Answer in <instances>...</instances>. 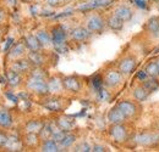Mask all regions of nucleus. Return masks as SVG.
Listing matches in <instances>:
<instances>
[{
	"instance_id": "1",
	"label": "nucleus",
	"mask_w": 159,
	"mask_h": 152,
	"mask_svg": "<svg viewBox=\"0 0 159 152\" xmlns=\"http://www.w3.org/2000/svg\"><path fill=\"white\" fill-rule=\"evenodd\" d=\"M120 110L122 111V113L126 116L127 119H135L137 118L141 113V105L139 101H132V100H121L116 105Z\"/></svg>"
},
{
	"instance_id": "2",
	"label": "nucleus",
	"mask_w": 159,
	"mask_h": 152,
	"mask_svg": "<svg viewBox=\"0 0 159 152\" xmlns=\"http://www.w3.org/2000/svg\"><path fill=\"white\" fill-rule=\"evenodd\" d=\"M27 88L38 95H47L49 93L48 79H43V78L30 76L28 80H27Z\"/></svg>"
},
{
	"instance_id": "3",
	"label": "nucleus",
	"mask_w": 159,
	"mask_h": 152,
	"mask_svg": "<svg viewBox=\"0 0 159 152\" xmlns=\"http://www.w3.org/2000/svg\"><path fill=\"white\" fill-rule=\"evenodd\" d=\"M137 67V58L135 55H125L118 63V70L124 74V76H130L135 72Z\"/></svg>"
},
{
	"instance_id": "4",
	"label": "nucleus",
	"mask_w": 159,
	"mask_h": 152,
	"mask_svg": "<svg viewBox=\"0 0 159 152\" xmlns=\"http://www.w3.org/2000/svg\"><path fill=\"white\" fill-rule=\"evenodd\" d=\"M109 134L110 136L113 137V140L115 142H119V144H124L129 140L130 137V134H129V129L125 125V123H121V124H111L110 129H109Z\"/></svg>"
},
{
	"instance_id": "5",
	"label": "nucleus",
	"mask_w": 159,
	"mask_h": 152,
	"mask_svg": "<svg viewBox=\"0 0 159 152\" xmlns=\"http://www.w3.org/2000/svg\"><path fill=\"white\" fill-rule=\"evenodd\" d=\"M134 142L139 146H154L159 142V135L152 133H139L134 136Z\"/></svg>"
},
{
	"instance_id": "6",
	"label": "nucleus",
	"mask_w": 159,
	"mask_h": 152,
	"mask_svg": "<svg viewBox=\"0 0 159 152\" xmlns=\"http://www.w3.org/2000/svg\"><path fill=\"white\" fill-rule=\"evenodd\" d=\"M122 76L124 74L120 72L119 70H110L105 73L103 83L109 88H115V87H118L122 83Z\"/></svg>"
},
{
	"instance_id": "7",
	"label": "nucleus",
	"mask_w": 159,
	"mask_h": 152,
	"mask_svg": "<svg viewBox=\"0 0 159 152\" xmlns=\"http://www.w3.org/2000/svg\"><path fill=\"white\" fill-rule=\"evenodd\" d=\"M52 44L57 49H62L66 41V32L61 26H57L52 29Z\"/></svg>"
},
{
	"instance_id": "8",
	"label": "nucleus",
	"mask_w": 159,
	"mask_h": 152,
	"mask_svg": "<svg viewBox=\"0 0 159 152\" xmlns=\"http://www.w3.org/2000/svg\"><path fill=\"white\" fill-rule=\"evenodd\" d=\"M105 26H107L105 21L102 19L99 15H92L86 21V27L92 33H100Z\"/></svg>"
},
{
	"instance_id": "9",
	"label": "nucleus",
	"mask_w": 159,
	"mask_h": 152,
	"mask_svg": "<svg viewBox=\"0 0 159 152\" xmlns=\"http://www.w3.org/2000/svg\"><path fill=\"white\" fill-rule=\"evenodd\" d=\"M144 32L154 39L159 38V16H153L148 19L143 26Z\"/></svg>"
},
{
	"instance_id": "10",
	"label": "nucleus",
	"mask_w": 159,
	"mask_h": 152,
	"mask_svg": "<svg viewBox=\"0 0 159 152\" xmlns=\"http://www.w3.org/2000/svg\"><path fill=\"white\" fill-rule=\"evenodd\" d=\"M62 87L65 90L71 93H79L81 90V82L76 76H67L64 79H61Z\"/></svg>"
},
{
	"instance_id": "11",
	"label": "nucleus",
	"mask_w": 159,
	"mask_h": 152,
	"mask_svg": "<svg viewBox=\"0 0 159 152\" xmlns=\"http://www.w3.org/2000/svg\"><path fill=\"white\" fill-rule=\"evenodd\" d=\"M108 120L111 124H121V123H126L129 119L126 118V116L122 113V111L120 110L118 106L113 107L109 112H108Z\"/></svg>"
},
{
	"instance_id": "12",
	"label": "nucleus",
	"mask_w": 159,
	"mask_h": 152,
	"mask_svg": "<svg viewBox=\"0 0 159 152\" xmlns=\"http://www.w3.org/2000/svg\"><path fill=\"white\" fill-rule=\"evenodd\" d=\"M151 90L142 83V84H139V85H136L134 89H132V96H134V99L136 100V101H139V102H143V101H146L149 95H151Z\"/></svg>"
},
{
	"instance_id": "13",
	"label": "nucleus",
	"mask_w": 159,
	"mask_h": 152,
	"mask_svg": "<svg viewBox=\"0 0 159 152\" xmlns=\"http://www.w3.org/2000/svg\"><path fill=\"white\" fill-rule=\"evenodd\" d=\"M114 15H116L120 19H122L124 22H129L134 17V11L131 7H129L127 5H119L115 10H114Z\"/></svg>"
},
{
	"instance_id": "14",
	"label": "nucleus",
	"mask_w": 159,
	"mask_h": 152,
	"mask_svg": "<svg viewBox=\"0 0 159 152\" xmlns=\"http://www.w3.org/2000/svg\"><path fill=\"white\" fill-rule=\"evenodd\" d=\"M91 31L86 27H76L71 31V38L76 41H86L87 39L91 37Z\"/></svg>"
},
{
	"instance_id": "15",
	"label": "nucleus",
	"mask_w": 159,
	"mask_h": 152,
	"mask_svg": "<svg viewBox=\"0 0 159 152\" xmlns=\"http://www.w3.org/2000/svg\"><path fill=\"white\" fill-rule=\"evenodd\" d=\"M115 0H94L89 4H86L83 6L80 7L81 11H88V10H93V9H102V7H108L110 6Z\"/></svg>"
},
{
	"instance_id": "16",
	"label": "nucleus",
	"mask_w": 159,
	"mask_h": 152,
	"mask_svg": "<svg viewBox=\"0 0 159 152\" xmlns=\"http://www.w3.org/2000/svg\"><path fill=\"white\" fill-rule=\"evenodd\" d=\"M32 65H31V62L28 61V58L27 60H19V61H15L12 65H11V70H14V71H16L17 73H25V72H28V71H31L32 70Z\"/></svg>"
},
{
	"instance_id": "17",
	"label": "nucleus",
	"mask_w": 159,
	"mask_h": 152,
	"mask_svg": "<svg viewBox=\"0 0 159 152\" xmlns=\"http://www.w3.org/2000/svg\"><path fill=\"white\" fill-rule=\"evenodd\" d=\"M57 125L59 127L61 130L64 132H70L74 127H75V120H72L70 117L67 116H62L59 117L58 120H57Z\"/></svg>"
},
{
	"instance_id": "18",
	"label": "nucleus",
	"mask_w": 159,
	"mask_h": 152,
	"mask_svg": "<svg viewBox=\"0 0 159 152\" xmlns=\"http://www.w3.org/2000/svg\"><path fill=\"white\" fill-rule=\"evenodd\" d=\"M144 72L147 73V76L149 78H156L158 79L159 78V67H158V63L154 60H151L149 62H147L146 67H144Z\"/></svg>"
},
{
	"instance_id": "19",
	"label": "nucleus",
	"mask_w": 159,
	"mask_h": 152,
	"mask_svg": "<svg viewBox=\"0 0 159 152\" xmlns=\"http://www.w3.org/2000/svg\"><path fill=\"white\" fill-rule=\"evenodd\" d=\"M25 44H26L27 49H30L31 51H38V50H40L43 48V45L40 44V41L37 38V36H33V34L27 36L25 38Z\"/></svg>"
},
{
	"instance_id": "20",
	"label": "nucleus",
	"mask_w": 159,
	"mask_h": 152,
	"mask_svg": "<svg viewBox=\"0 0 159 152\" xmlns=\"http://www.w3.org/2000/svg\"><path fill=\"white\" fill-rule=\"evenodd\" d=\"M105 23H107V26L110 28V29H113V31H121L122 29V27H124V21L122 19H120L116 15H110L107 21H105Z\"/></svg>"
},
{
	"instance_id": "21",
	"label": "nucleus",
	"mask_w": 159,
	"mask_h": 152,
	"mask_svg": "<svg viewBox=\"0 0 159 152\" xmlns=\"http://www.w3.org/2000/svg\"><path fill=\"white\" fill-rule=\"evenodd\" d=\"M27 58H28V61L31 62V65L33 67H42L44 65V56H43L42 53H39V50L38 51H31V53H28Z\"/></svg>"
},
{
	"instance_id": "22",
	"label": "nucleus",
	"mask_w": 159,
	"mask_h": 152,
	"mask_svg": "<svg viewBox=\"0 0 159 152\" xmlns=\"http://www.w3.org/2000/svg\"><path fill=\"white\" fill-rule=\"evenodd\" d=\"M42 151L44 152H57L60 151V145L54 140V139H47V140H43V144H42Z\"/></svg>"
},
{
	"instance_id": "23",
	"label": "nucleus",
	"mask_w": 159,
	"mask_h": 152,
	"mask_svg": "<svg viewBox=\"0 0 159 152\" xmlns=\"http://www.w3.org/2000/svg\"><path fill=\"white\" fill-rule=\"evenodd\" d=\"M26 44L25 43H17V44H14L12 48L10 49V57L12 58H17V57L22 56L26 51Z\"/></svg>"
},
{
	"instance_id": "24",
	"label": "nucleus",
	"mask_w": 159,
	"mask_h": 152,
	"mask_svg": "<svg viewBox=\"0 0 159 152\" xmlns=\"http://www.w3.org/2000/svg\"><path fill=\"white\" fill-rule=\"evenodd\" d=\"M44 123H42L40 120H37V119H32L30 120L27 124H26V132L27 133H39L40 129L43 128Z\"/></svg>"
},
{
	"instance_id": "25",
	"label": "nucleus",
	"mask_w": 159,
	"mask_h": 152,
	"mask_svg": "<svg viewBox=\"0 0 159 152\" xmlns=\"http://www.w3.org/2000/svg\"><path fill=\"white\" fill-rule=\"evenodd\" d=\"M6 80L9 82V84H10L11 87H17V85H20V83H21L20 73H17V72L14 71V70H10V71L6 73Z\"/></svg>"
},
{
	"instance_id": "26",
	"label": "nucleus",
	"mask_w": 159,
	"mask_h": 152,
	"mask_svg": "<svg viewBox=\"0 0 159 152\" xmlns=\"http://www.w3.org/2000/svg\"><path fill=\"white\" fill-rule=\"evenodd\" d=\"M48 87H49V93H58L64 88L62 87V82L59 80L58 78L48 79Z\"/></svg>"
},
{
	"instance_id": "27",
	"label": "nucleus",
	"mask_w": 159,
	"mask_h": 152,
	"mask_svg": "<svg viewBox=\"0 0 159 152\" xmlns=\"http://www.w3.org/2000/svg\"><path fill=\"white\" fill-rule=\"evenodd\" d=\"M75 140H76V136H75L74 134H70L69 132H66L65 135H64V137L61 139V141L59 142L60 147H62V149L70 147V146L75 142Z\"/></svg>"
},
{
	"instance_id": "28",
	"label": "nucleus",
	"mask_w": 159,
	"mask_h": 152,
	"mask_svg": "<svg viewBox=\"0 0 159 152\" xmlns=\"http://www.w3.org/2000/svg\"><path fill=\"white\" fill-rule=\"evenodd\" d=\"M36 36H37L38 40L40 41V44L43 45V48L44 46H48L52 43V36L47 31H39V32H37Z\"/></svg>"
},
{
	"instance_id": "29",
	"label": "nucleus",
	"mask_w": 159,
	"mask_h": 152,
	"mask_svg": "<svg viewBox=\"0 0 159 152\" xmlns=\"http://www.w3.org/2000/svg\"><path fill=\"white\" fill-rule=\"evenodd\" d=\"M12 124V118L9 112L6 111H0V125L4 128H9Z\"/></svg>"
},
{
	"instance_id": "30",
	"label": "nucleus",
	"mask_w": 159,
	"mask_h": 152,
	"mask_svg": "<svg viewBox=\"0 0 159 152\" xmlns=\"http://www.w3.org/2000/svg\"><path fill=\"white\" fill-rule=\"evenodd\" d=\"M40 139L43 140H47V139H50L53 136V127L50 124H44L43 128L40 129V132L38 133Z\"/></svg>"
},
{
	"instance_id": "31",
	"label": "nucleus",
	"mask_w": 159,
	"mask_h": 152,
	"mask_svg": "<svg viewBox=\"0 0 159 152\" xmlns=\"http://www.w3.org/2000/svg\"><path fill=\"white\" fill-rule=\"evenodd\" d=\"M44 106H45L48 110L53 111V112H57V111H59L60 108H61V105H60L59 100H57V99H50V100H48V101L44 103Z\"/></svg>"
},
{
	"instance_id": "32",
	"label": "nucleus",
	"mask_w": 159,
	"mask_h": 152,
	"mask_svg": "<svg viewBox=\"0 0 159 152\" xmlns=\"http://www.w3.org/2000/svg\"><path fill=\"white\" fill-rule=\"evenodd\" d=\"M39 139V135L37 133H27V135H26V144L28 146H34V145L38 144Z\"/></svg>"
},
{
	"instance_id": "33",
	"label": "nucleus",
	"mask_w": 159,
	"mask_h": 152,
	"mask_svg": "<svg viewBox=\"0 0 159 152\" xmlns=\"http://www.w3.org/2000/svg\"><path fill=\"white\" fill-rule=\"evenodd\" d=\"M132 1L136 4V6H139L141 9H144V10H148L151 4L153 2V0H132Z\"/></svg>"
},
{
	"instance_id": "34",
	"label": "nucleus",
	"mask_w": 159,
	"mask_h": 152,
	"mask_svg": "<svg viewBox=\"0 0 159 152\" xmlns=\"http://www.w3.org/2000/svg\"><path fill=\"white\" fill-rule=\"evenodd\" d=\"M75 151H83V152H88L92 151V147L87 144V142H81L79 145H76L75 147Z\"/></svg>"
},
{
	"instance_id": "35",
	"label": "nucleus",
	"mask_w": 159,
	"mask_h": 152,
	"mask_svg": "<svg viewBox=\"0 0 159 152\" xmlns=\"http://www.w3.org/2000/svg\"><path fill=\"white\" fill-rule=\"evenodd\" d=\"M7 142H9V137H7V135H5L4 133H0V147L6 146Z\"/></svg>"
},
{
	"instance_id": "36",
	"label": "nucleus",
	"mask_w": 159,
	"mask_h": 152,
	"mask_svg": "<svg viewBox=\"0 0 159 152\" xmlns=\"http://www.w3.org/2000/svg\"><path fill=\"white\" fill-rule=\"evenodd\" d=\"M92 151H94V152H104V151H107V147H104V146H102V145H94V146L92 147Z\"/></svg>"
},
{
	"instance_id": "37",
	"label": "nucleus",
	"mask_w": 159,
	"mask_h": 152,
	"mask_svg": "<svg viewBox=\"0 0 159 152\" xmlns=\"http://www.w3.org/2000/svg\"><path fill=\"white\" fill-rule=\"evenodd\" d=\"M12 43H14V39H12V38L7 39V40H6V44H5V48H4V50H5V51H7V50H9V48L12 45Z\"/></svg>"
},
{
	"instance_id": "38",
	"label": "nucleus",
	"mask_w": 159,
	"mask_h": 152,
	"mask_svg": "<svg viewBox=\"0 0 159 152\" xmlns=\"http://www.w3.org/2000/svg\"><path fill=\"white\" fill-rule=\"evenodd\" d=\"M5 17H6V12H5V10H4V9H1V7H0V23H1V22H4Z\"/></svg>"
},
{
	"instance_id": "39",
	"label": "nucleus",
	"mask_w": 159,
	"mask_h": 152,
	"mask_svg": "<svg viewBox=\"0 0 159 152\" xmlns=\"http://www.w3.org/2000/svg\"><path fill=\"white\" fill-rule=\"evenodd\" d=\"M5 1L9 6H16L17 5V0H5Z\"/></svg>"
},
{
	"instance_id": "40",
	"label": "nucleus",
	"mask_w": 159,
	"mask_h": 152,
	"mask_svg": "<svg viewBox=\"0 0 159 152\" xmlns=\"http://www.w3.org/2000/svg\"><path fill=\"white\" fill-rule=\"evenodd\" d=\"M49 5H57L58 2H59V0H45Z\"/></svg>"
},
{
	"instance_id": "41",
	"label": "nucleus",
	"mask_w": 159,
	"mask_h": 152,
	"mask_svg": "<svg viewBox=\"0 0 159 152\" xmlns=\"http://www.w3.org/2000/svg\"><path fill=\"white\" fill-rule=\"evenodd\" d=\"M156 61H157V63H158V67H159V56L156 57Z\"/></svg>"
},
{
	"instance_id": "42",
	"label": "nucleus",
	"mask_w": 159,
	"mask_h": 152,
	"mask_svg": "<svg viewBox=\"0 0 159 152\" xmlns=\"http://www.w3.org/2000/svg\"><path fill=\"white\" fill-rule=\"evenodd\" d=\"M60 1H66V0H59V2H60Z\"/></svg>"
},
{
	"instance_id": "43",
	"label": "nucleus",
	"mask_w": 159,
	"mask_h": 152,
	"mask_svg": "<svg viewBox=\"0 0 159 152\" xmlns=\"http://www.w3.org/2000/svg\"><path fill=\"white\" fill-rule=\"evenodd\" d=\"M153 1H157V2H158V1H159V0H153Z\"/></svg>"
},
{
	"instance_id": "44",
	"label": "nucleus",
	"mask_w": 159,
	"mask_h": 152,
	"mask_svg": "<svg viewBox=\"0 0 159 152\" xmlns=\"http://www.w3.org/2000/svg\"><path fill=\"white\" fill-rule=\"evenodd\" d=\"M26 1H32V0H26Z\"/></svg>"
}]
</instances>
